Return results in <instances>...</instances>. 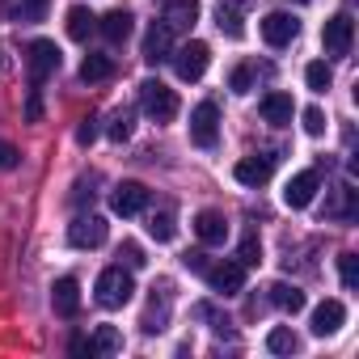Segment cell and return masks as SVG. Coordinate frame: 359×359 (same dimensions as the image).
Returning <instances> with one entry per match:
<instances>
[{
  "instance_id": "f546056e",
  "label": "cell",
  "mask_w": 359,
  "mask_h": 359,
  "mask_svg": "<svg viewBox=\"0 0 359 359\" xmlns=\"http://www.w3.org/2000/svg\"><path fill=\"white\" fill-rule=\"evenodd\" d=\"M106 131H110V140H114V144L131 140V131H135V114H131V110H118V114L110 118V127H106Z\"/></svg>"
},
{
  "instance_id": "484cf974",
  "label": "cell",
  "mask_w": 359,
  "mask_h": 359,
  "mask_svg": "<svg viewBox=\"0 0 359 359\" xmlns=\"http://www.w3.org/2000/svg\"><path fill=\"white\" fill-rule=\"evenodd\" d=\"M266 351H271V355H296V351H300V338H296L292 330L279 325V330L266 334Z\"/></svg>"
},
{
  "instance_id": "ffe728a7",
  "label": "cell",
  "mask_w": 359,
  "mask_h": 359,
  "mask_svg": "<svg viewBox=\"0 0 359 359\" xmlns=\"http://www.w3.org/2000/svg\"><path fill=\"white\" fill-rule=\"evenodd\" d=\"M292 114H296V106H292V97H287V93H279V89H275V93H266V97H262V118H266L271 127H287V123H292Z\"/></svg>"
},
{
  "instance_id": "74e56055",
  "label": "cell",
  "mask_w": 359,
  "mask_h": 359,
  "mask_svg": "<svg viewBox=\"0 0 359 359\" xmlns=\"http://www.w3.org/2000/svg\"><path fill=\"white\" fill-rule=\"evenodd\" d=\"M118 258H123V262H127V266H144V262H148V258H144V250H140V245H135V241H127V245H123V254H118Z\"/></svg>"
},
{
  "instance_id": "7402d4cb",
  "label": "cell",
  "mask_w": 359,
  "mask_h": 359,
  "mask_svg": "<svg viewBox=\"0 0 359 359\" xmlns=\"http://www.w3.org/2000/svg\"><path fill=\"white\" fill-rule=\"evenodd\" d=\"M97 30L106 34V43H123V39L131 34V13H127V9H110Z\"/></svg>"
},
{
  "instance_id": "d590c367",
  "label": "cell",
  "mask_w": 359,
  "mask_h": 359,
  "mask_svg": "<svg viewBox=\"0 0 359 359\" xmlns=\"http://www.w3.org/2000/svg\"><path fill=\"white\" fill-rule=\"evenodd\" d=\"M93 140H97V118H93V114H85V118H81V127H76V144H81V148H89Z\"/></svg>"
},
{
  "instance_id": "44dd1931",
  "label": "cell",
  "mask_w": 359,
  "mask_h": 359,
  "mask_svg": "<svg viewBox=\"0 0 359 359\" xmlns=\"http://www.w3.org/2000/svg\"><path fill=\"white\" fill-rule=\"evenodd\" d=\"M97 30V18L85 9V5H72L68 9V39H76V43H85L89 34Z\"/></svg>"
},
{
  "instance_id": "8fae6325",
  "label": "cell",
  "mask_w": 359,
  "mask_h": 359,
  "mask_svg": "<svg viewBox=\"0 0 359 359\" xmlns=\"http://www.w3.org/2000/svg\"><path fill=\"white\" fill-rule=\"evenodd\" d=\"M296 34H300V22H296L292 13H266V18H262V39H266L271 47H287Z\"/></svg>"
},
{
  "instance_id": "ab89813d",
  "label": "cell",
  "mask_w": 359,
  "mask_h": 359,
  "mask_svg": "<svg viewBox=\"0 0 359 359\" xmlns=\"http://www.w3.org/2000/svg\"><path fill=\"white\" fill-rule=\"evenodd\" d=\"M89 187H93V177H89V182L81 177V182H76V195H72V199H76V203H85V199L93 203V195H97V191H89Z\"/></svg>"
},
{
  "instance_id": "4fadbf2b",
  "label": "cell",
  "mask_w": 359,
  "mask_h": 359,
  "mask_svg": "<svg viewBox=\"0 0 359 359\" xmlns=\"http://www.w3.org/2000/svg\"><path fill=\"white\" fill-rule=\"evenodd\" d=\"M169 51H173V30L165 22H152L148 34H144V60L161 64V60H169Z\"/></svg>"
},
{
  "instance_id": "8992f818",
  "label": "cell",
  "mask_w": 359,
  "mask_h": 359,
  "mask_svg": "<svg viewBox=\"0 0 359 359\" xmlns=\"http://www.w3.org/2000/svg\"><path fill=\"white\" fill-rule=\"evenodd\" d=\"M321 43H325V51H330V55H351L355 22H351L346 13H334V18L325 22V30H321Z\"/></svg>"
},
{
  "instance_id": "e0dca14e",
  "label": "cell",
  "mask_w": 359,
  "mask_h": 359,
  "mask_svg": "<svg viewBox=\"0 0 359 359\" xmlns=\"http://www.w3.org/2000/svg\"><path fill=\"white\" fill-rule=\"evenodd\" d=\"M47 9H51V0H5V18L9 22H22V26L43 22Z\"/></svg>"
},
{
  "instance_id": "5bb4252c",
  "label": "cell",
  "mask_w": 359,
  "mask_h": 359,
  "mask_svg": "<svg viewBox=\"0 0 359 359\" xmlns=\"http://www.w3.org/2000/svg\"><path fill=\"white\" fill-rule=\"evenodd\" d=\"M233 177L241 187H266L271 182V156H245V161H237V169H233Z\"/></svg>"
},
{
  "instance_id": "6da1fadb",
  "label": "cell",
  "mask_w": 359,
  "mask_h": 359,
  "mask_svg": "<svg viewBox=\"0 0 359 359\" xmlns=\"http://www.w3.org/2000/svg\"><path fill=\"white\" fill-rule=\"evenodd\" d=\"M131 292H135L131 271H123V266H106V271L97 275V304H102V309H123V304L131 300Z\"/></svg>"
},
{
  "instance_id": "f1b7e54d",
  "label": "cell",
  "mask_w": 359,
  "mask_h": 359,
  "mask_svg": "<svg viewBox=\"0 0 359 359\" xmlns=\"http://www.w3.org/2000/svg\"><path fill=\"white\" fill-rule=\"evenodd\" d=\"M89 346H93V351H102V355H114V351H123V334H118L114 325H97Z\"/></svg>"
},
{
  "instance_id": "30bf717a",
  "label": "cell",
  "mask_w": 359,
  "mask_h": 359,
  "mask_svg": "<svg viewBox=\"0 0 359 359\" xmlns=\"http://www.w3.org/2000/svg\"><path fill=\"white\" fill-rule=\"evenodd\" d=\"M110 208H114V216H140L148 208V191L140 182H118L110 195Z\"/></svg>"
},
{
  "instance_id": "9a60e30c",
  "label": "cell",
  "mask_w": 359,
  "mask_h": 359,
  "mask_svg": "<svg viewBox=\"0 0 359 359\" xmlns=\"http://www.w3.org/2000/svg\"><path fill=\"white\" fill-rule=\"evenodd\" d=\"M169 309H173V296H169V283H161V296L152 292V300H148V313H144V334H161L165 330V321H169Z\"/></svg>"
},
{
  "instance_id": "2e32d148",
  "label": "cell",
  "mask_w": 359,
  "mask_h": 359,
  "mask_svg": "<svg viewBox=\"0 0 359 359\" xmlns=\"http://www.w3.org/2000/svg\"><path fill=\"white\" fill-rule=\"evenodd\" d=\"M51 304H55L60 317H72V313L81 309V283H76L72 275L55 279V287H51Z\"/></svg>"
},
{
  "instance_id": "d4e9b609",
  "label": "cell",
  "mask_w": 359,
  "mask_h": 359,
  "mask_svg": "<svg viewBox=\"0 0 359 359\" xmlns=\"http://www.w3.org/2000/svg\"><path fill=\"white\" fill-rule=\"evenodd\" d=\"M271 300H275V309H283V313H300V309H304V292L292 287V283H275V287H271Z\"/></svg>"
},
{
  "instance_id": "603a6c76",
  "label": "cell",
  "mask_w": 359,
  "mask_h": 359,
  "mask_svg": "<svg viewBox=\"0 0 359 359\" xmlns=\"http://www.w3.org/2000/svg\"><path fill=\"white\" fill-rule=\"evenodd\" d=\"M110 76H114V60H110V55H93V51H89V55H85V64H81V81H89V85H93V81H110Z\"/></svg>"
},
{
  "instance_id": "60d3db41",
  "label": "cell",
  "mask_w": 359,
  "mask_h": 359,
  "mask_svg": "<svg viewBox=\"0 0 359 359\" xmlns=\"http://www.w3.org/2000/svg\"><path fill=\"white\" fill-rule=\"evenodd\" d=\"M292 5H309V0H292Z\"/></svg>"
},
{
  "instance_id": "7a4b0ae2",
  "label": "cell",
  "mask_w": 359,
  "mask_h": 359,
  "mask_svg": "<svg viewBox=\"0 0 359 359\" xmlns=\"http://www.w3.org/2000/svg\"><path fill=\"white\" fill-rule=\"evenodd\" d=\"M140 106H144V114H148L152 123H173V114H177V93H173L169 85H161V81H144V85H140Z\"/></svg>"
},
{
  "instance_id": "7c38bea8",
  "label": "cell",
  "mask_w": 359,
  "mask_h": 359,
  "mask_svg": "<svg viewBox=\"0 0 359 359\" xmlns=\"http://www.w3.org/2000/svg\"><path fill=\"white\" fill-rule=\"evenodd\" d=\"M342 321H346V309H342V300H321V304L313 309V334H317V338H330V334H338V330H342Z\"/></svg>"
},
{
  "instance_id": "836d02e7",
  "label": "cell",
  "mask_w": 359,
  "mask_h": 359,
  "mask_svg": "<svg viewBox=\"0 0 359 359\" xmlns=\"http://www.w3.org/2000/svg\"><path fill=\"white\" fill-rule=\"evenodd\" d=\"M338 275H342L346 287H355V283H359V258H355V254H342V258H338Z\"/></svg>"
},
{
  "instance_id": "52a82bcc",
  "label": "cell",
  "mask_w": 359,
  "mask_h": 359,
  "mask_svg": "<svg viewBox=\"0 0 359 359\" xmlns=\"http://www.w3.org/2000/svg\"><path fill=\"white\" fill-rule=\"evenodd\" d=\"M106 220L102 216H76L72 224H68V241L76 245V250H97L102 241H106Z\"/></svg>"
},
{
  "instance_id": "5b68a950",
  "label": "cell",
  "mask_w": 359,
  "mask_h": 359,
  "mask_svg": "<svg viewBox=\"0 0 359 359\" xmlns=\"http://www.w3.org/2000/svg\"><path fill=\"white\" fill-rule=\"evenodd\" d=\"M216 135H220V110H216V102H199L191 110V140L199 148H212Z\"/></svg>"
},
{
  "instance_id": "83f0119b",
  "label": "cell",
  "mask_w": 359,
  "mask_h": 359,
  "mask_svg": "<svg viewBox=\"0 0 359 359\" xmlns=\"http://www.w3.org/2000/svg\"><path fill=\"white\" fill-rule=\"evenodd\" d=\"M304 81H309V89H313V93H325V89L334 85V72H330V64H325V60H313V64L304 68Z\"/></svg>"
},
{
  "instance_id": "ba28073f",
  "label": "cell",
  "mask_w": 359,
  "mask_h": 359,
  "mask_svg": "<svg viewBox=\"0 0 359 359\" xmlns=\"http://www.w3.org/2000/svg\"><path fill=\"white\" fill-rule=\"evenodd\" d=\"M317 191H321V173L317 169H304V173H296L292 182H287V191H283V203L287 208H309L313 199H317Z\"/></svg>"
},
{
  "instance_id": "cb8c5ba5",
  "label": "cell",
  "mask_w": 359,
  "mask_h": 359,
  "mask_svg": "<svg viewBox=\"0 0 359 359\" xmlns=\"http://www.w3.org/2000/svg\"><path fill=\"white\" fill-rule=\"evenodd\" d=\"M325 216H330V220H351V216H355V191H351V187H338V191L330 195V203H325Z\"/></svg>"
},
{
  "instance_id": "8d00e7d4",
  "label": "cell",
  "mask_w": 359,
  "mask_h": 359,
  "mask_svg": "<svg viewBox=\"0 0 359 359\" xmlns=\"http://www.w3.org/2000/svg\"><path fill=\"white\" fill-rule=\"evenodd\" d=\"M18 161H22V152L9 140H0V169H18Z\"/></svg>"
},
{
  "instance_id": "e575fe53",
  "label": "cell",
  "mask_w": 359,
  "mask_h": 359,
  "mask_svg": "<svg viewBox=\"0 0 359 359\" xmlns=\"http://www.w3.org/2000/svg\"><path fill=\"white\" fill-rule=\"evenodd\" d=\"M300 118H304V131H309V135H325V114H321L317 106H309Z\"/></svg>"
},
{
  "instance_id": "d6a6232c",
  "label": "cell",
  "mask_w": 359,
  "mask_h": 359,
  "mask_svg": "<svg viewBox=\"0 0 359 359\" xmlns=\"http://www.w3.org/2000/svg\"><path fill=\"white\" fill-rule=\"evenodd\" d=\"M237 262H241V266H258V262H262V241H258V237H245L241 250H237Z\"/></svg>"
},
{
  "instance_id": "f35d334b",
  "label": "cell",
  "mask_w": 359,
  "mask_h": 359,
  "mask_svg": "<svg viewBox=\"0 0 359 359\" xmlns=\"http://www.w3.org/2000/svg\"><path fill=\"white\" fill-rule=\"evenodd\" d=\"M182 262H187V271H195V275H203V271H208V254H199V250H195V254H187Z\"/></svg>"
},
{
  "instance_id": "d6986e66",
  "label": "cell",
  "mask_w": 359,
  "mask_h": 359,
  "mask_svg": "<svg viewBox=\"0 0 359 359\" xmlns=\"http://www.w3.org/2000/svg\"><path fill=\"white\" fill-rule=\"evenodd\" d=\"M199 22V0H169L165 5V26L169 30H191Z\"/></svg>"
},
{
  "instance_id": "3957f363",
  "label": "cell",
  "mask_w": 359,
  "mask_h": 359,
  "mask_svg": "<svg viewBox=\"0 0 359 359\" xmlns=\"http://www.w3.org/2000/svg\"><path fill=\"white\" fill-rule=\"evenodd\" d=\"M169 60H173V72L182 76V81H199V76L208 72V64H212V47L199 43V39H191L187 47H177Z\"/></svg>"
},
{
  "instance_id": "4316f807",
  "label": "cell",
  "mask_w": 359,
  "mask_h": 359,
  "mask_svg": "<svg viewBox=\"0 0 359 359\" xmlns=\"http://www.w3.org/2000/svg\"><path fill=\"white\" fill-rule=\"evenodd\" d=\"M216 26L229 34V39H241L245 34V26H241V13H237V5H216Z\"/></svg>"
},
{
  "instance_id": "ac0fdd59",
  "label": "cell",
  "mask_w": 359,
  "mask_h": 359,
  "mask_svg": "<svg viewBox=\"0 0 359 359\" xmlns=\"http://www.w3.org/2000/svg\"><path fill=\"white\" fill-rule=\"evenodd\" d=\"M195 233H199L203 245H224V237H229V220H224L220 212H199V216H195Z\"/></svg>"
},
{
  "instance_id": "9c48e42d",
  "label": "cell",
  "mask_w": 359,
  "mask_h": 359,
  "mask_svg": "<svg viewBox=\"0 0 359 359\" xmlns=\"http://www.w3.org/2000/svg\"><path fill=\"white\" fill-rule=\"evenodd\" d=\"M203 275H208L212 292H220V296H237L245 287V266L241 262H220V266H208Z\"/></svg>"
},
{
  "instance_id": "277c9868",
  "label": "cell",
  "mask_w": 359,
  "mask_h": 359,
  "mask_svg": "<svg viewBox=\"0 0 359 359\" xmlns=\"http://www.w3.org/2000/svg\"><path fill=\"white\" fill-rule=\"evenodd\" d=\"M60 68V47L51 43V39H34L30 43V51H26V72H30V85L39 89L51 72Z\"/></svg>"
},
{
  "instance_id": "4dcf8cb0",
  "label": "cell",
  "mask_w": 359,
  "mask_h": 359,
  "mask_svg": "<svg viewBox=\"0 0 359 359\" xmlns=\"http://www.w3.org/2000/svg\"><path fill=\"white\" fill-rule=\"evenodd\" d=\"M229 89L233 93H250L254 89V64H237L233 76H229Z\"/></svg>"
},
{
  "instance_id": "1f68e13d",
  "label": "cell",
  "mask_w": 359,
  "mask_h": 359,
  "mask_svg": "<svg viewBox=\"0 0 359 359\" xmlns=\"http://www.w3.org/2000/svg\"><path fill=\"white\" fill-rule=\"evenodd\" d=\"M148 233H152L156 241H173V233H177V229H173V216H169V212H156V216L148 220Z\"/></svg>"
}]
</instances>
